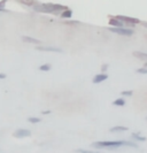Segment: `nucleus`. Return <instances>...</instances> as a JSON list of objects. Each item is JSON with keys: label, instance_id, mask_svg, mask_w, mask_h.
Returning <instances> with one entry per match:
<instances>
[{"label": "nucleus", "instance_id": "4be33fe9", "mask_svg": "<svg viewBox=\"0 0 147 153\" xmlns=\"http://www.w3.org/2000/svg\"><path fill=\"white\" fill-rule=\"evenodd\" d=\"M49 113H51L49 111H46V112H43V114H49Z\"/></svg>", "mask_w": 147, "mask_h": 153}, {"label": "nucleus", "instance_id": "6e6552de", "mask_svg": "<svg viewBox=\"0 0 147 153\" xmlns=\"http://www.w3.org/2000/svg\"><path fill=\"white\" fill-rule=\"evenodd\" d=\"M108 78V76L106 75V74H98V75H95L94 78H93V83H95V84H99L101 82H103V81H106Z\"/></svg>", "mask_w": 147, "mask_h": 153}, {"label": "nucleus", "instance_id": "0eeeda50", "mask_svg": "<svg viewBox=\"0 0 147 153\" xmlns=\"http://www.w3.org/2000/svg\"><path fill=\"white\" fill-rule=\"evenodd\" d=\"M109 24L113 25L114 28H124V23L120 20H117L116 17H112L109 20Z\"/></svg>", "mask_w": 147, "mask_h": 153}, {"label": "nucleus", "instance_id": "f03ea898", "mask_svg": "<svg viewBox=\"0 0 147 153\" xmlns=\"http://www.w3.org/2000/svg\"><path fill=\"white\" fill-rule=\"evenodd\" d=\"M33 9L36 12H40V13H52V14H56L60 10H66L68 8L62 5H58V4H35Z\"/></svg>", "mask_w": 147, "mask_h": 153}, {"label": "nucleus", "instance_id": "9d476101", "mask_svg": "<svg viewBox=\"0 0 147 153\" xmlns=\"http://www.w3.org/2000/svg\"><path fill=\"white\" fill-rule=\"evenodd\" d=\"M61 16L63 19H70V17L72 16V10H71V9H66V10L62 12Z\"/></svg>", "mask_w": 147, "mask_h": 153}, {"label": "nucleus", "instance_id": "5701e85b", "mask_svg": "<svg viewBox=\"0 0 147 153\" xmlns=\"http://www.w3.org/2000/svg\"><path fill=\"white\" fill-rule=\"evenodd\" d=\"M143 24H144V25H145V27H146V28H147V22H144V23H143Z\"/></svg>", "mask_w": 147, "mask_h": 153}, {"label": "nucleus", "instance_id": "dca6fc26", "mask_svg": "<svg viewBox=\"0 0 147 153\" xmlns=\"http://www.w3.org/2000/svg\"><path fill=\"white\" fill-rule=\"evenodd\" d=\"M77 153H99L98 151H90V150H83V149H78L76 150Z\"/></svg>", "mask_w": 147, "mask_h": 153}, {"label": "nucleus", "instance_id": "f3484780", "mask_svg": "<svg viewBox=\"0 0 147 153\" xmlns=\"http://www.w3.org/2000/svg\"><path fill=\"white\" fill-rule=\"evenodd\" d=\"M28 121L30 123H39L40 122V119H38V117H29Z\"/></svg>", "mask_w": 147, "mask_h": 153}, {"label": "nucleus", "instance_id": "1a4fd4ad", "mask_svg": "<svg viewBox=\"0 0 147 153\" xmlns=\"http://www.w3.org/2000/svg\"><path fill=\"white\" fill-rule=\"evenodd\" d=\"M22 40L25 42V43H32V44H40V40L36 38H32V37H29V36H23L22 37Z\"/></svg>", "mask_w": 147, "mask_h": 153}, {"label": "nucleus", "instance_id": "423d86ee", "mask_svg": "<svg viewBox=\"0 0 147 153\" xmlns=\"http://www.w3.org/2000/svg\"><path fill=\"white\" fill-rule=\"evenodd\" d=\"M117 20H120V21H122V22H128V23H132V24H136V23H140L139 19H134V17H128V16H117L116 17Z\"/></svg>", "mask_w": 147, "mask_h": 153}, {"label": "nucleus", "instance_id": "6ab92c4d", "mask_svg": "<svg viewBox=\"0 0 147 153\" xmlns=\"http://www.w3.org/2000/svg\"><path fill=\"white\" fill-rule=\"evenodd\" d=\"M5 5H6V1H1V2H0V12H5V10H6L5 7H4Z\"/></svg>", "mask_w": 147, "mask_h": 153}, {"label": "nucleus", "instance_id": "b1692460", "mask_svg": "<svg viewBox=\"0 0 147 153\" xmlns=\"http://www.w3.org/2000/svg\"><path fill=\"white\" fill-rule=\"evenodd\" d=\"M144 68H147V62L145 63V67H144Z\"/></svg>", "mask_w": 147, "mask_h": 153}, {"label": "nucleus", "instance_id": "4468645a", "mask_svg": "<svg viewBox=\"0 0 147 153\" xmlns=\"http://www.w3.org/2000/svg\"><path fill=\"white\" fill-rule=\"evenodd\" d=\"M132 137L134 138L136 140H139V142H145V140H146V138L143 137V136H140V135H138V134H132Z\"/></svg>", "mask_w": 147, "mask_h": 153}, {"label": "nucleus", "instance_id": "a211bd4d", "mask_svg": "<svg viewBox=\"0 0 147 153\" xmlns=\"http://www.w3.org/2000/svg\"><path fill=\"white\" fill-rule=\"evenodd\" d=\"M137 73H138V74H147V68H139V69H137Z\"/></svg>", "mask_w": 147, "mask_h": 153}, {"label": "nucleus", "instance_id": "ddd939ff", "mask_svg": "<svg viewBox=\"0 0 147 153\" xmlns=\"http://www.w3.org/2000/svg\"><path fill=\"white\" fill-rule=\"evenodd\" d=\"M115 106H124L125 105V100L123 99V98H118V99H116L114 102H113Z\"/></svg>", "mask_w": 147, "mask_h": 153}, {"label": "nucleus", "instance_id": "7ed1b4c3", "mask_svg": "<svg viewBox=\"0 0 147 153\" xmlns=\"http://www.w3.org/2000/svg\"><path fill=\"white\" fill-rule=\"evenodd\" d=\"M109 30L117 35H122V36H132L133 35V30L128 29V28H109Z\"/></svg>", "mask_w": 147, "mask_h": 153}, {"label": "nucleus", "instance_id": "412c9836", "mask_svg": "<svg viewBox=\"0 0 147 153\" xmlns=\"http://www.w3.org/2000/svg\"><path fill=\"white\" fill-rule=\"evenodd\" d=\"M2 78H6V75H5V74H0V79H2Z\"/></svg>", "mask_w": 147, "mask_h": 153}, {"label": "nucleus", "instance_id": "f257e3e1", "mask_svg": "<svg viewBox=\"0 0 147 153\" xmlns=\"http://www.w3.org/2000/svg\"><path fill=\"white\" fill-rule=\"evenodd\" d=\"M121 146H131V147H137L136 144L130 143V142H124V140H110V142H97L93 143L92 147L95 149H117Z\"/></svg>", "mask_w": 147, "mask_h": 153}, {"label": "nucleus", "instance_id": "aec40b11", "mask_svg": "<svg viewBox=\"0 0 147 153\" xmlns=\"http://www.w3.org/2000/svg\"><path fill=\"white\" fill-rule=\"evenodd\" d=\"M122 94H123V96H129V97H130V96H132V91H123L122 92Z\"/></svg>", "mask_w": 147, "mask_h": 153}, {"label": "nucleus", "instance_id": "9b49d317", "mask_svg": "<svg viewBox=\"0 0 147 153\" xmlns=\"http://www.w3.org/2000/svg\"><path fill=\"white\" fill-rule=\"evenodd\" d=\"M128 128L126 127H122V126H117V127H114L110 129V132H118V131H126Z\"/></svg>", "mask_w": 147, "mask_h": 153}, {"label": "nucleus", "instance_id": "393cba45", "mask_svg": "<svg viewBox=\"0 0 147 153\" xmlns=\"http://www.w3.org/2000/svg\"><path fill=\"white\" fill-rule=\"evenodd\" d=\"M146 120H147V117H146Z\"/></svg>", "mask_w": 147, "mask_h": 153}, {"label": "nucleus", "instance_id": "39448f33", "mask_svg": "<svg viewBox=\"0 0 147 153\" xmlns=\"http://www.w3.org/2000/svg\"><path fill=\"white\" fill-rule=\"evenodd\" d=\"M30 135H31V131L28 130V129H17L14 132V137L16 138H25V137H29Z\"/></svg>", "mask_w": 147, "mask_h": 153}, {"label": "nucleus", "instance_id": "f8f14e48", "mask_svg": "<svg viewBox=\"0 0 147 153\" xmlns=\"http://www.w3.org/2000/svg\"><path fill=\"white\" fill-rule=\"evenodd\" d=\"M133 55L139 58V59H143V60H147V53H144V52H133Z\"/></svg>", "mask_w": 147, "mask_h": 153}, {"label": "nucleus", "instance_id": "20e7f679", "mask_svg": "<svg viewBox=\"0 0 147 153\" xmlns=\"http://www.w3.org/2000/svg\"><path fill=\"white\" fill-rule=\"evenodd\" d=\"M38 51H45V52H58L61 53L62 50L59 47H54V46H37L36 47Z\"/></svg>", "mask_w": 147, "mask_h": 153}, {"label": "nucleus", "instance_id": "2eb2a0df", "mask_svg": "<svg viewBox=\"0 0 147 153\" xmlns=\"http://www.w3.org/2000/svg\"><path fill=\"white\" fill-rule=\"evenodd\" d=\"M49 69H51V65H48V63L43 65V66L39 67V70H41V71H48Z\"/></svg>", "mask_w": 147, "mask_h": 153}]
</instances>
